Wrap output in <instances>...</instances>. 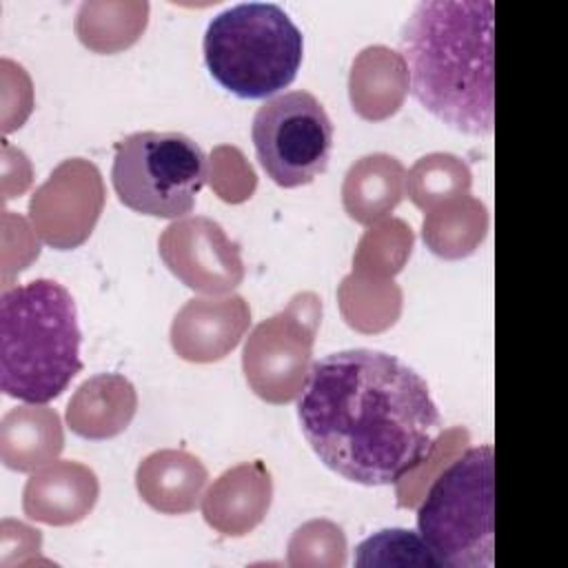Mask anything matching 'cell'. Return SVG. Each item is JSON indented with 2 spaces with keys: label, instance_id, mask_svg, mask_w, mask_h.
I'll use <instances>...</instances> for the list:
<instances>
[{
  "label": "cell",
  "instance_id": "cell-1",
  "mask_svg": "<svg viewBox=\"0 0 568 568\" xmlns=\"http://www.w3.org/2000/svg\"><path fill=\"white\" fill-rule=\"evenodd\" d=\"M297 417L315 455L364 486L402 481L433 459L444 435L422 375L373 348L317 359L300 393Z\"/></svg>",
  "mask_w": 568,
  "mask_h": 568
},
{
  "label": "cell",
  "instance_id": "cell-2",
  "mask_svg": "<svg viewBox=\"0 0 568 568\" xmlns=\"http://www.w3.org/2000/svg\"><path fill=\"white\" fill-rule=\"evenodd\" d=\"M493 18L490 0H426L399 33L417 102L470 135H490L495 126Z\"/></svg>",
  "mask_w": 568,
  "mask_h": 568
},
{
  "label": "cell",
  "instance_id": "cell-3",
  "mask_svg": "<svg viewBox=\"0 0 568 568\" xmlns=\"http://www.w3.org/2000/svg\"><path fill=\"white\" fill-rule=\"evenodd\" d=\"M75 302L55 280H33L0 295V388L7 397L44 404L82 371Z\"/></svg>",
  "mask_w": 568,
  "mask_h": 568
},
{
  "label": "cell",
  "instance_id": "cell-4",
  "mask_svg": "<svg viewBox=\"0 0 568 568\" xmlns=\"http://www.w3.org/2000/svg\"><path fill=\"white\" fill-rule=\"evenodd\" d=\"M209 73L237 98L286 89L302 64L304 38L275 2H240L220 11L204 33Z\"/></svg>",
  "mask_w": 568,
  "mask_h": 568
},
{
  "label": "cell",
  "instance_id": "cell-5",
  "mask_svg": "<svg viewBox=\"0 0 568 568\" xmlns=\"http://www.w3.org/2000/svg\"><path fill=\"white\" fill-rule=\"evenodd\" d=\"M417 530L437 566L490 568L495 559V457L481 444L455 457L428 486Z\"/></svg>",
  "mask_w": 568,
  "mask_h": 568
},
{
  "label": "cell",
  "instance_id": "cell-6",
  "mask_svg": "<svg viewBox=\"0 0 568 568\" xmlns=\"http://www.w3.org/2000/svg\"><path fill=\"white\" fill-rule=\"evenodd\" d=\"M206 178V155L184 133L138 131L115 144L113 189L124 206L142 215L184 217Z\"/></svg>",
  "mask_w": 568,
  "mask_h": 568
},
{
  "label": "cell",
  "instance_id": "cell-7",
  "mask_svg": "<svg viewBox=\"0 0 568 568\" xmlns=\"http://www.w3.org/2000/svg\"><path fill=\"white\" fill-rule=\"evenodd\" d=\"M251 135L262 169L284 189L308 184L328 166L333 122L308 91L266 100L255 111Z\"/></svg>",
  "mask_w": 568,
  "mask_h": 568
},
{
  "label": "cell",
  "instance_id": "cell-8",
  "mask_svg": "<svg viewBox=\"0 0 568 568\" xmlns=\"http://www.w3.org/2000/svg\"><path fill=\"white\" fill-rule=\"evenodd\" d=\"M320 315L322 300L306 291L251 331L242 368L255 395L271 404H286L300 397L311 371Z\"/></svg>",
  "mask_w": 568,
  "mask_h": 568
},
{
  "label": "cell",
  "instance_id": "cell-9",
  "mask_svg": "<svg viewBox=\"0 0 568 568\" xmlns=\"http://www.w3.org/2000/svg\"><path fill=\"white\" fill-rule=\"evenodd\" d=\"M102 206L104 182L98 166L84 158H69L33 191L29 220L44 244L67 251L91 235Z\"/></svg>",
  "mask_w": 568,
  "mask_h": 568
},
{
  "label": "cell",
  "instance_id": "cell-10",
  "mask_svg": "<svg viewBox=\"0 0 568 568\" xmlns=\"http://www.w3.org/2000/svg\"><path fill=\"white\" fill-rule=\"evenodd\" d=\"M158 248L169 271L193 291L222 295L244 277L237 242L211 217L191 215L171 222L162 231Z\"/></svg>",
  "mask_w": 568,
  "mask_h": 568
},
{
  "label": "cell",
  "instance_id": "cell-11",
  "mask_svg": "<svg viewBox=\"0 0 568 568\" xmlns=\"http://www.w3.org/2000/svg\"><path fill=\"white\" fill-rule=\"evenodd\" d=\"M251 324V308L242 295L193 297L171 324L173 351L189 362H217L244 337Z\"/></svg>",
  "mask_w": 568,
  "mask_h": 568
},
{
  "label": "cell",
  "instance_id": "cell-12",
  "mask_svg": "<svg viewBox=\"0 0 568 568\" xmlns=\"http://www.w3.org/2000/svg\"><path fill=\"white\" fill-rule=\"evenodd\" d=\"M273 479L268 468L255 462H242L224 470L202 497V515L211 528L229 537L251 532L268 513Z\"/></svg>",
  "mask_w": 568,
  "mask_h": 568
},
{
  "label": "cell",
  "instance_id": "cell-13",
  "mask_svg": "<svg viewBox=\"0 0 568 568\" xmlns=\"http://www.w3.org/2000/svg\"><path fill=\"white\" fill-rule=\"evenodd\" d=\"M98 493L100 484L89 466L60 459L42 466L27 479L22 508L29 519L49 526H69L91 513Z\"/></svg>",
  "mask_w": 568,
  "mask_h": 568
},
{
  "label": "cell",
  "instance_id": "cell-14",
  "mask_svg": "<svg viewBox=\"0 0 568 568\" xmlns=\"http://www.w3.org/2000/svg\"><path fill=\"white\" fill-rule=\"evenodd\" d=\"M209 481L204 464L186 450H155L144 457L135 470L140 497L158 513H191Z\"/></svg>",
  "mask_w": 568,
  "mask_h": 568
},
{
  "label": "cell",
  "instance_id": "cell-15",
  "mask_svg": "<svg viewBox=\"0 0 568 568\" xmlns=\"http://www.w3.org/2000/svg\"><path fill=\"white\" fill-rule=\"evenodd\" d=\"M138 410L133 384L118 373H100L78 386L67 406V424L84 439L120 435Z\"/></svg>",
  "mask_w": 568,
  "mask_h": 568
},
{
  "label": "cell",
  "instance_id": "cell-16",
  "mask_svg": "<svg viewBox=\"0 0 568 568\" xmlns=\"http://www.w3.org/2000/svg\"><path fill=\"white\" fill-rule=\"evenodd\" d=\"M408 71L402 55L384 44L366 47L351 67L348 93L353 109L366 120L393 115L408 91Z\"/></svg>",
  "mask_w": 568,
  "mask_h": 568
},
{
  "label": "cell",
  "instance_id": "cell-17",
  "mask_svg": "<svg viewBox=\"0 0 568 568\" xmlns=\"http://www.w3.org/2000/svg\"><path fill=\"white\" fill-rule=\"evenodd\" d=\"M406 193L402 162L386 153H371L351 164L342 184V202L351 220L375 224L386 217Z\"/></svg>",
  "mask_w": 568,
  "mask_h": 568
},
{
  "label": "cell",
  "instance_id": "cell-18",
  "mask_svg": "<svg viewBox=\"0 0 568 568\" xmlns=\"http://www.w3.org/2000/svg\"><path fill=\"white\" fill-rule=\"evenodd\" d=\"M64 446L62 424L47 406L11 408L0 424V457L7 468L31 473L51 464Z\"/></svg>",
  "mask_w": 568,
  "mask_h": 568
},
{
  "label": "cell",
  "instance_id": "cell-19",
  "mask_svg": "<svg viewBox=\"0 0 568 568\" xmlns=\"http://www.w3.org/2000/svg\"><path fill=\"white\" fill-rule=\"evenodd\" d=\"M488 231V211L473 195L446 200L426 211L422 237L426 246L446 260L470 255Z\"/></svg>",
  "mask_w": 568,
  "mask_h": 568
},
{
  "label": "cell",
  "instance_id": "cell-20",
  "mask_svg": "<svg viewBox=\"0 0 568 568\" xmlns=\"http://www.w3.org/2000/svg\"><path fill=\"white\" fill-rule=\"evenodd\" d=\"M146 2H84L78 9L75 31L84 47L113 53L133 44L146 27Z\"/></svg>",
  "mask_w": 568,
  "mask_h": 568
},
{
  "label": "cell",
  "instance_id": "cell-21",
  "mask_svg": "<svg viewBox=\"0 0 568 568\" xmlns=\"http://www.w3.org/2000/svg\"><path fill=\"white\" fill-rule=\"evenodd\" d=\"M470 169L453 153L419 158L406 175V193L415 206L428 211L446 200L468 195Z\"/></svg>",
  "mask_w": 568,
  "mask_h": 568
},
{
  "label": "cell",
  "instance_id": "cell-22",
  "mask_svg": "<svg viewBox=\"0 0 568 568\" xmlns=\"http://www.w3.org/2000/svg\"><path fill=\"white\" fill-rule=\"evenodd\" d=\"M413 248V231L402 220H388L366 231L353 255V273L388 280L395 275Z\"/></svg>",
  "mask_w": 568,
  "mask_h": 568
},
{
  "label": "cell",
  "instance_id": "cell-23",
  "mask_svg": "<svg viewBox=\"0 0 568 568\" xmlns=\"http://www.w3.org/2000/svg\"><path fill=\"white\" fill-rule=\"evenodd\" d=\"M357 566L373 564H415V566H437L424 539L404 528L379 530L377 535L364 539L355 555Z\"/></svg>",
  "mask_w": 568,
  "mask_h": 568
},
{
  "label": "cell",
  "instance_id": "cell-24",
  "mask_svg": "<svg viewBox=\"0 0 568 568\" xmlns=\"http://www.w3.org/2000/svg\"><path fill=\"white\" fill-rule=\"evenodd\" d=\"M346 539L339 526L331 521H308L295 530L288 544L291 566H344Z\"/></svg>",
  "mask_w": 568,
  "mask_h": 568
}]
</instances>
